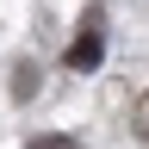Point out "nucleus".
<instances>
[{
	"mask_svg": "<svg viewBox=\"0 0 149 149\" xmlns=\"http://www.w3.org/2000/svg\"><path fill=\"white\" fill-rule=\"evenodd\" d=\"M31 149H74V143H68V137H37Z\"/></svg>",
	"mask_w": 149,
	"mask_h": 149,
	"instance_id": "4",
	"label": "nucleus"
},
{
	"mask_svg": "<svg viewBox=\"0 0 149 149\" xmlns=\"http://www.w3.org/2000/svg\"><path fill=\"white\" fill-rule=\"evenodd\" d=\"M130 118H137V130H143V137H149V87L137 93V106H130Z\"/></svg>",
	"mask_w": 149,
	"mask_h": 149,
	"instance_id": "3",
	"label": "nucleus"
},
{
	"mask_svg": "<svg viewBox=\"0 0 149 149\" xmlns=\"http://www.w3.org/2000/svg\"><path fill=\"white\" fill-rule=\"evenodd\" d=\"M100 56H106V44H100V13H87V31L68 44V68H100Z\"/></svg>",
	"mask_w": 149,
	"mask_h": 149,
	"instance_id": "1",
	"label": "nucleus"
},
{
	"mask_svg": "<svg viewBox=\"0 0 149 149\" xmlns=\"http://www.w3.org/2000/svg\"><path fill=\"white\" fill-rule=\"evenodd\" d=\"M31 93H37V74H31V68H19V81H13V100H31Z\"/></svg>",
	"mask_w": 149,
	"mask_h": 149,
	"instance_id": "2",
	"label": "nucleus"
}]
</instances>
